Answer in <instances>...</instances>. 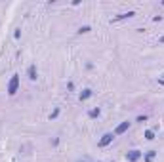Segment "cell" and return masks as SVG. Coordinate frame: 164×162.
<instances>
[{"instance_id":"7a4b0ae2","label":"cell","mask_w":164,"mask_h":162,"mask_svg":"<svg viewBox=\"0 0 164 162\" xmlns=\"http://www.w3.org/2000/svg\"><path fill=\"white\" fill-rule=\"evenodd\" d=\"M113 139H114V133L107 132V133H103V135H101V139L98 141V147H107V145H109Z\"/></svg>"},{"instance_id":"3957f363","label":"cell","mask_w":164,"mask_h":162,"mask_svg":"<svg viewBox=\"0 0 164 162\" xmlns=\"http://www.w3.org/2000/svg\"><path fill=\"white\" fill-rule=\"evenodd\" d=\"M141 156H143V153H141V151H137V149H134V151H128V153H126V160H128V162H137Z\"/></svg>"},{"instance_id":"ba28073f","label":"cell","mask_w":164,"mask_h":162,"mask_svg":"<svg viewBox=\"0 0 164 162\" xmlns=\"http://www.w3.org/2000/svg\"><path fill=\"white\" fill-rule=\"evenodd\" d=\"M134 15H135L134 12H128V13H120V15H116V17H114L113 21H120V19H126V17H134Z\"/></svg>"},{"instance_id":"4fadbf2b","label":"cell","mask_w":164,"mask_h":162,"mask_svg":"<svg viewBox=\"0 0 164 162\" xmlns=\"http://www.w3.org/2000/svg\"><path fill=\"white\" fill-rule=\"evenodd\" d=\"M57 114H59V109H56V111H54V112L50 114V118H56V117H57Z\"/></svg>"},{"instance_id":"5b68a950","label":"cell","mask_w":164,"mask_h":162,"mask_svg":"<svg viewBox=\"0 0 164 162\" xmlns=\"http://www.w3.org/2000/svg\"><path fill=\"white\" fill-rule=\"evenodd\" d=\"M27 76H29L31 80H36V78H38V71H36V65H31V67L27 69Z\"/></svg>"},{"instance_id":"52a82bcc","label":"cell","mask_w":164,"mask_h":162,"mask_svg":"<svg viewBox=\"0 0 164 162\" xmlns=\"http://www.w3.org/2000/svg\"><path fill=\"white\" fill-rule=\"evenodd\" d=\"M99 114H101V109H99V107H96V109H92V111L88 112V117H90V118H98Z\"/></svg>"},{"instance_id":"7c38bea8","label":"cell","mask_w":164,"mask_h":162,"mask_svg":"<svg viewBox=\"0 0 164 162\" xmlns=\"http://www.w3.org/2000/svg\"><path fill=\"white\" fill-rule=\"evenodd\" d=\"M145 120H147L145 114H139V117H137V122H145Z\"/></svg>"},{"instance_id":"5bb4252c","label":"cell","mask_w":164,"mask_h":162,"mask_svg":"<svg viewBox=\"0 0 164 162\" xmlns=\"http://www.w3.org/2000/svg\"><path fill=\"white\" fill-rule=\"evenodd\" d=\"M158 84H160V86H164V75H162V76H158Z\"/></svg>"},{"instance_id":"9a60e30c","label":"cell","mask_w":164,"mask_h":162,"mask_svg":"<svg viewBox=\"0 0 164 162\" xmlns=\"http://www.w3.org/2000/svg\"><path fill=\"white\" fill-rule=\"evenodd\" d=\"M158 42H160V44H164V36H160V38H158Z\"/></svg>"},{"instance_id":"2e32d148","label":"cell","mask_w":164,"mask_h":162,"mask_svg":"<svg viewBox=\"0 0 164 162\" xmlns=\"http://www.w3.org/2000/svg\"><path fill=\"white\" fill-rule=\"evenodd\" d=\"M78 162H84V160H78Z\"/></svg>"},{"instance_id":"6da1fadb","label":"cell","mask_w":164,"mask_h":162,"mask_svg":"<svg viewBox=\"0 0 164 162\" xmlns=\"http://www.w3.org/2000/svg\"><path fill=\"white\" fill-rule=\"evenodd\" d=\"M19 90V75H13L8 82V96H15Z\"/></svg>"},{"instance_id":"8fae6325","label":"cell","mask_w":164,"mask_h":162,"mask_svg":"<svg viewBox=\"0 0 164 162\" xmlns=\"http://www.w3.org/2000/svg\"><path fill=\"white\" fill-rule=\"evenodd\" d=\"M90 31H92V29H90L88 25H84V27H80V29H78V34H86V33H90Z\"/></svg>"},{"instance_id":"9c48e42d","label":"cell","mask_w":164,"mask_h":162,"mask_svg":"<svg viewBox=\"0 0 164 162\" xmlns=\"http://www.w3.org/2000/svg\"><path fill=\"white\" fill-rule=\"evenodd\" d=\"M155 156H156V151H149V153L145 154V158H143V160H145V162H153V158H155Z\"/></svg>"},{"instance_id":"277c9868","label":"cell","mask_w":164,"mask_h":162,"mask_svg":"<svg viewBox=\"0 0 164 162\" xmlns=\"http://www.w3.org/2000/svg\"><path fill=\"white\" fill-rule=\"evenodd\" d=\"M128 128H130V122H128V120H124V122H120L119 126L114 128V132H113V133H114V135H122V133H126V132H128Z\"/></svg>"},{"instance_id":"8992f818","label":"cell","mask_w":164,"mask_h":162,"mask_svg":"<svg viewBox=\"0 0 164 162\" xmlns=\"http://www.w3.org/2000/svg\"><path fill=\"white\" fill-rule=\"evenodd\" d=\"M92 96H93V91H92L90 88H86V90L80 91V96H78V97H80V101H86V99H90Z\"/></svg>"},{"instance_id":"30bf717a","label":"cell","mask_w":164,"mask_h":162,"mask_svg":"<svg viewBox=\"0 0 164 162\" xmlns=\"http://www.w3.org/2000/svg\"><path fill=\"white\" fill-rule=\"evenodd\" d=\"M145 139L147 141H153L155 139V132L153 130H145Z\"/></svg>"}]
</instances>
